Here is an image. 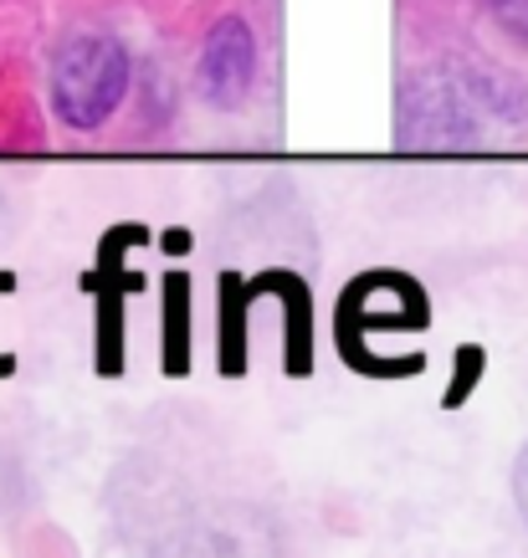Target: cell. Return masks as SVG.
I'll return each mask as SVG.
<instances>
[{
	"label": "cell",
	"mask_w": 528,
	"mask_h": 558,
	"mask_svg": "<svg viewBox=\"0 0 528 558\" xmlns=\"http://www.w3.org/2000/svg\"><path fill=\"white\" fill-rule=\"evenodd\" d=\"M129 77H134V62H129V47L119 36H68L51 57V113L77 134H93V129L113 119V108L129 93Z\"/></svg>",
	"instance_id": "6da1fadb"
},
{
	"label": "cell",
	"mask_w": 528,
	"mask_h": 558,
	"mask_svg": "<svg viewBox=\"0 0 528 558\" xmlns=\"http://www.w3.org/2000/svg\"><path fill=\"white\" fill-rule=\"evenodd\" d=\"M149 231L139 220L108 226L98 241V262L83 271L77 288L93 298V318H98V343H93V364L103 379H119L129 369V298L144 288V277L129 271V246H144Z\"/></svg>",
	"instance_id": "7a4b0ae2"
},
{
	"label": "cell",
	"mask_w": 528,
	"mask_h": 558,
	"mask_svg": "<svg viewBox=\"0 0 528 558\" xmlns=\"http://www.w3.org/2000/svg\"><path fill=\"white\" fill-rule=\"evenodd\" d=\"M400 277L406 271L380 267V271H359L355 282L344 288L339 307H334V349H339L344 364H355L370 333H421L431 323V298L421 282L395 307H385L395 298V288H400Z\"/></svg>",
	"instance_id": "3957f363"
},
{
	"label": "cell",
	"mask_w": 528,
	"mask_h": 558,
	"mask_svg": "<svg viewBox=\"0 0 528 558\" xmlns=\"http://www.w3.org/2000/svg\"><path fill=\"white\" fill-rule=\"evenodd\" d=\"M256 83V36L241 16H221L201 51V98L211 108H241Z\"/></svg>",
	"instance_id": "277c9868"
},
{
	"label": "cell",
	"mask_w": 528,
	"mask_h": 558,
	"mask_svg": "<svg viewBox=\"0 0 528 558\" xmlns=\"http://www.w3.org/2000/svg\"><path fill=\"white\" fill-rule=\"evenodd\" d=\"M247 292L256 303L262 298L283 303V374L308 379L313 374V292H308V282L288 267H262L256 277H247Z\"/></svg>",
	"instance_id": "5b68a950"
},
{
	"label": "cell",
	"mask_w": 528,
	"mask_h": 558,
	"mask_svg": "<svg viewBox=\"0 0 528 558\" xmlns=\"http://www.w3.org/2000/svg\"><path fill=\"white\" fill-rule=\"evenodd\" d=\"M190 271L175 267L165 271V288H159V369L165 379H185L190 374Z\"/></svg>",
	"instance_id": "8992f818"
},
{
	"label": "cell",
	"mask_w": 528,
	"mask_h": 558,
	"mask_svg": "<svg viewBox=\"0 0 528 558\" xmlns=\"http://www.w3.org/2000/svg\"><path fill=\"white\" fill-rule=\"evenodd\" d=\"M256 298L247 292L241 271H221V333H216V369L226 379H241L252 369V339H247V318H252Z\"/></svg>",
	"instance_id": "52a82bcc"
},
{
	"label": "cell",
	"mask_w": 528,
	"mask_h": 558,
	"mask_svg": "<svg viewBox=\"0 0 528 558\" xmlns=\"http://www.w3.org/2000/svg\"><path fill=\"white\" fill-rule=\"evenodd\" d=\"M493 5V16L508 26L518 41H528V0H488Z\"/></svg>",
	"instance_id": "ba28073f"
},
{
	"label": "cell",
	"mask_w": 528,
	"mask_h": 558,
	"mask_svg": "<svg viewBox=\"0 0 528 558\" xmlns=\"http://www.w3.org/2000/svg\"><path fill=\"white\" fill-rule=\"evenodd\" d=\"M513 487H518V508H524V523H528V446H524V457H518V476H513Z\"/></svg>",
	"instance_id": "9c48e42d"
},
{
	"label": "cell",
	"mask_w": 528,
	"mask_h": 558,
	"mask_svg": "<svg viewBox=\"0 0 528 558\" xmlns=\"http://www.w3.org/2000/svg\"><path fill=\"white\" fill-rule=\"evenodd\" d=\"M11 288H16V277H11V271H0V292H11ZM11 374H16V359L0 354V379H11Z\"/></svg>",
	"instance_id": "30bf717a"
}]
</instances>
